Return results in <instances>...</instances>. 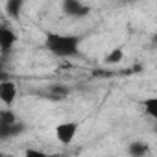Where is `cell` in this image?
I'll use <instances>...</instances> for the list:
<instances>
[{
	"mask_svg": "<svg viewBox=\"0 0 157 157\" xmlns=\"http://www.w3.org/2000/svg\"><path fill=\"white\" fill-rule=\"evenodd\" d=\"M82 37L80 35H65V33H48L44 46L57 57H74L80 52Z\"/></svg>",
	"mask_w": 157,
	"mask_h": 157,
	"instance_id": "6da1fadb",
	"label": "cell"
},
{
	"mask_svg": "<svg viewBox=\"0 0 157 157\" xmlns=\"http://www.w3.org/2000/svg\"><path fill=\"white\" fill-rule=\"evenodd\" d=\"M78 131H80V124H78V122H74V120L61 122V124L56 126V139H57L63 146H68V144L76 139Z\"/></svg>",
	"mask_w": 157,
	"mask_h": 157,
	"instance_id": "7a4b0ae2",
	"label": "cell"
},
{
	"mask_svg": "<svg viewBox=\"0 0 157 157\" xmlns=\"http://www.w3.org/2000/svg\"><path fill=\"white\" fill-rule=\"evenodd\" d=\"M61 8H63V13L72 19H83L91 13V8L83 4L82 0H63Z\"/></svg>",
	"mask_w": 157,
	"mask_h": 157,
	"instance_id": "3957f363",
	"label": "cell"
},
{
	"mask_svg": "<svg viewBox=\"0 0 157 157\" xmlns=\"http://www.w3.org/2000/svg\"><path fill=\"white\" fill-rule=\"evenodd\" d=\"M0 100H2L4 107H11L17 100V87L10 80H2L0 83Z\"/></svg>",
	"mask_w": 157,
	"mask_h": 157,
	"instance_id": "277c9868",
	"label": "cell"
},
{
	"mask_svg": "<svg viewBox=\"0 0 157 157\" xmlns=\"http://www.w3.org/2000/svg\"><path fill=\"white\" fill-rule=\"evenodd\" d=\"M26 131V126L17 118L11 124H0V140H10L13 137H19Z\"/></svg>",
	"mask_w": 157,
	"mask_h": 157,
	"instance_id": "5b68a950",
	"label": "cell"
},
{
	"mask_svg": "<svg viewBox=\"0 0 157 157\" xmlns=\"http://www.w3.org/2000/svg\"><path fill=\"white\" fill-rule=\"evenodd\" d=\"M17 39H19L17 33L10 26H2V28H0V50H2L4 56L11 52V48L15 46Z\"/></svg>",
	"mask_w": 157,
	"mask_h": 157,
	"instance_id": "8992f818",
	"label": "cell"
},
{
	"mask_svg": "<svg viewBox=\"0 0 157 157\" xmlns=\"http://www.w3.org/2000/svg\"><path fill=\"white\" fill-rule=\"evenodd\" d=\"M68 94H70V89H68L67 85H61V83H52V85H48V89H46V98L52 100V102H61V100H65Z\"/></svg>",
	"mask_w": 157,
	"mask_h": 157,
	"instance_id": "52a82bcc",
	"label": "cell"
},
{
	"mask_svg": "<svg viewBox=\"0 0 157 157\" xmlns=\"http://www.w3.org/2000/svg\"><path fill=\"white\" fill-rule=\"evenodd\" d=\"M24 2L26 0H6V15L10 19H19L21 13H22V8H24Z\"/></svg>",
	"mask_w": 157,
	"mask_h": 157,
	"instance_id": "ba28073f",
	"label": "cell"
},
{
	"mask_svg": "<svg viewBox=\"0 0 157 157\" xmlns=\"http://www.w3.org/2000/svg\"><path fill=\"white\" fill-rule=\"evenodd\" d=\"M128 153L133 155V157H144L150 153V146L144 142V140H133L128 144Z\"/></svg>",
	"mask_w": 157,
	"mask_h": 157,
	"instance_id": "9c48e42d",
	"label": "cell"
},
{
	"mask_svg": "<svg viewBox=\"0 0 157 157\" xmlns=\"http://www.w3.org/2000/svg\"><path fill=\"white\" fill-rule=\"evenodd\" d=\"M142 107H144V113H146L153 122H157V96H151V98L144 100Z\"/></svg>",
	"mask_w": 157,
	"mask_h": 157,
	"instance_id": "30bf717a",
	"label": "cell"
},
{
	"mask_svg": "<svg viewBox=\"0 0 157 157\" xmlns=\"http://www.w3.org/2000/svg\"><path fill=\"white\" fill-rule=\"evenodd\" d=\"M122 59H124V50H122V48H113V50L104 57V61H105L107 65H118V63H122Z\"/></svg>",
	"mask_w": 157,
	"mask_h": 157,
	"instance_id": "8fae6325",
	"label": "cell"
},
{
	"mask_svg": "<svg viewBox=\"0 0 157 157\" xmlns=\"http://www.w3.org/2000/svg\"><path fill=\"white\" fill-rule=\"evenodd\" d=\"M15 120H17V117H15L13 111H10V107H6V109L0 111V124H11Z\"/></svg>",
	"mask_w": 157,
	"mask_h": 157,
	"instance_id": "7c38bea8",
	"label": "cell"
},
{
	"mask_svg": "<svg viewBox=\"0 0 157 157\" xmlns=\"http://www.w3.org/2000/svg\"><path fill=\"white\" fill-rule=\"evenodd\" d=\"M26 155H43V151H39V150H26Z\"/></svg>",
	"mask_w": 157,
	"mask_h": 157,
	"instance_id": "4fadbf2b",
	"label": "cell"
},
{
	"mask_svg": "<svg viewBox=\"0 0 157 157\" xmlns=\"http://www.w3.org/2000/svg\"><path fill=\"white\" fill-rule=\"evenodd\" d=\"M151 44H153V48H157V33H153V37H151Z\"/></svg>",
	"mask_w": 157,
	"mask_h": 157,
	"instance_id": "5bb4252c",
	"label": "cell"
},
{
	"mask_svg": "<svg viewBox=\"0 0 157 157\" xmlns=\"http://www.w3.org/2000/svg\"><path fill=\"white\" fill-rule=\"evenodd\" d=\"M122 2H126V4H133V2H137V0H122Z\"/></svg>",
	"mask_w": 157,
	"mask_h": 157,
	"instance_id": "9a60e30c",
	"label": "cell"
},
{
	"mask_svg": "<svg viewBox=\"0 0 157 157\" xmlns=\"http://www.w3.org/2000/svg\"><path fill=\"white\" fill-rule=\"evenodd\" d=\"M155 135H157V122H155Z\"/></svg>",
	"mask_w": 157,
	"mask_h": 157,
	"instance_id": "2e32d148",
	"label": "cell"
}]
</instances>
